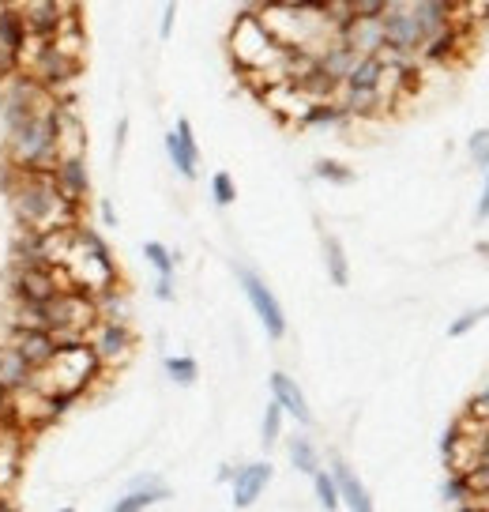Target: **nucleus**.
I'll list each match as a JSON object with an SVG mask.
<instances>
[{"instance_id": "obj_1", "label": "nucleus", "mask_w": 489, "mask_h": 512, "mask_svg": "<svg viewBox=\"0 0 489 512\" xmlns=\"http://www.w3.org/2000/svg\"><path fill=\"white\" fill-rule=\"evenodd\" d=\"M61 98H53L46 110L23 117L19 125L4 128V159L23 174H53L61 159Z\"/></svg>"}, {"instance_id": "obj_2", "label": "nucleus", "mask_w": 489, "mask_h": 512, "mask_svg": "<svg viewBox=\"0 0 489 512\" xmlns=\"http://www.w3.org/2000/svg\"><path fill=\"white\" fill-rule=\"evenodd\" d=\"M8 208L19 230L53 234V230H76V208L64 200L49 174H23L19 170L8 189Z\"/></svg>"}, {"instance_id": "obj_3", "label": "nucleus", "mask_w": 489, "mask_h": 512, "mask_svg": "<svg viewBox=\"0 0 489 512\" xmlns=\"http://www.w3.org/2000/svg\"><path fill=\"white\" fill-rule=\"evenodd\" d=\"M61 268L72 290L87 294V298H98L106 290L121 287V268L113 264L110 245L98 238L95 230H79V226L72 230V245L64 253Z\"/></svg>"}, {"instance_id": "obj_4", "label": "nucleus", "mask_w": 489, "mask_h": 512, "mask_svg": "<svg viewBox=\"0 0 489 512\" xmlns=\"http://www.w3.org/2000/svg\"><path fill=\"white\" fill-rule=\"evenodd\" d=\"M102 377V366H98L95 351L83 343H61L53 362H49L42 373H38V384L34 388H46V392H76L83 396L91 384Z\"/></svg>"}, {"instance_id": "obj_5", "label": "nucleus", "mask_w": 489, "mask_h": 512, "mask_svg": "<svg viewBox=\"0 0 489 512\" xmlns=\"http://www.w3.org/2000/svg\"><path fill=\"white\" fill-rule=\"evenodd\" d=\"M61 290H72L61 264H12V272L4 279L8 309L46 305L49 298H57Z\"/></svg>"}, {"instance_id": "obj_6", "label": "nucleus", "mask_w": 489, "mask_h": 512, "mask_svg": "<svg viewBox=\"0 0 489 512\" xmlns=\"http://www.w3.org/2000/svg\"><path fill=\"white\" fill-rule=\"evenodd\" d=\"M87 347L95 351L102 369H117V366H125L128 358H132V351H136V332H132V324L98 320L95 328L87 332Z\"/></svg>"}, {"instance_id": "obj_7", "label": "nucleus", "mask_w": 489, "mask_h": 512, "mask_svg": "<svg viewBox=\"0 0 489 512\" xmlns=\"http://www.w3.org/2000/svg\"><path fill=\"white\" fill-rule=\"evenodd\" d=\"M237 283H241V290H245V298H249L256 317H260V324H264L268 339H283L286 336V313H283V305H279V298H275V290H271L253 268H237Z\"/></svg>"}, {"instance_id": "obj_8", "label": "nucleus", "mask_w": 489, "mask_h": 512, "mask_svg": "<svg viewBox=\"0 0 489 512\" xmlns=\"http://www.w3.org/2000/svg\"><path fill=\"white\" fill-rule=\"evenodd\" d=\"M79 68H83V61H79V57H68V53H64V49H57L53 42H42V46H38V57H34L23 72H31L34 80L42 83L49 95H57L64 83L76 80Z\"/></svg>"}, {"instance_id": "obj_9", "label": "nucleus", "mask_w": 489, "mask_h": 512, "mask_svg": "<svg viewBox=\"0 0 489 512\" xmlns=\"http://www.w3.org/2000/svg\"><path fill=\"white\" fill-rule=\"evenodd\" d=\"M380 27H384V46L399 49L403 57H418L422 34H418V23H414L407 0H388V8L380 16Z\"/></svg>"}, {"instance_id": "obj_10", "label": "nucleus", "mask_w": 489, "mask_h": 512, "mask_svg": "<svg viewBox=\"0 0 489 512\" xmlns=\"http://www.w3.org/2000/svg\"><path fill=\"white\" fill-rule=\"evenodd\" d=\"M49 177H53L57 192H61L76 211L87 204V196H91V170H87V159H83V155H61Z\"/></svg>"}, {"instance_id": "obj_11", "label": "nucleus", "mask_w": 489, "mask_h": 512, "mask_svg": "<svg viewBox=\"0 0 489 512\" xmlns=\"http://www.w3.org/2000/svg\"><path fill=\"white\" fill-rule=\"evenodd\" d=\"M12 351L27 362L31 369H42L53 362V354H57V339H53V332H46V328H8V339H4Z\"/></svg>"}, {"instance_id": "obj_12", "label": "nucleus", "mask_w": 489, "mask_h": 512, "mask_svg": "<svg viewBox=\"0 0 489 512\" xmlns=\"http://www.w3.org/2000/svg\"><path fill=\"white\" fill-rule=\"evenodd\" d=\"M174 490L166 486L162 475H136V479L128 482V490L117 501L110 505V512H147L162 505V501H170Z\"/></svg>"}, {"instance_id": "obj_13", "label": "nucleus", "mask_w": 489, "mask_h": 512, "mask_svg": "<svg viewBox=\"0 0 489 512\" xmlns=\"http://www.w3.org/2000/svg\"><path fill=\"white\" fill-rule=\"evenodd\" d=\"M268 388H271V400L283 407L286 418H294L298 426H313V407H309L305 392H301V384L294 381L290 373L275 369V373L268 377Z\"/></svg>"}, {"instance_id": "obj_14", "label": "nucleus", "mask_w": 489, "mask_h": 512, "mask_svg": "<svg viewBox=\"0 0 489 512\" xmlns=\"http://www.w3.org/2000/svg\"><path fill=\"white\" fill-rule=\"evenodd\" d=\"M271 475H275V467L268 460H253V464H237V475H234V509H253L256 501L264 497L268 490Z\"/></svg>"}, {"instance_id": "obj_15", "label": "nucleus", "mask_w": 489, "mask_h": 512, "mask_svg": "<svg viewBox=\"0 0 489 512\" xmlns=\"http://www.w3.org/2000/svg\"><path fill=\"white\" fill-rule=\"evenodd\" d=\"M166 155L174 162V170L185 181H196L200 174V147H196V136H192V125L181 117L174 132H166Z\"/></svg>"}, {"instance_id": "obj_16", "label": "nucleus", "mask_w": 489, "mask_h": 512, "mask_svg": "<svg viewBox=\"0 0 489 512\" xmlns=\"http://www.w3.org/2000/svg\"><path fill=\"white\" fill-rule=\"evenodd\" d=\"M328 471H332L335 486H339V501L347 505V512H377L373 509V497L365 490V482L354 475V467H350L343 456H332Z\"/></svg>"}, {"instance_id": "obj_17", "label": "nucleus", "mask_w": 489, "mask_h": 512, "mask_svg": "<svg viewBox=\"0 0 489 512\" xmlns=\"http://www.w3.org/2000/svg\"><path fill=\"white\" fill-rule=\"evenodd\" d=\"M339 42L354 57H377L384 49V27H380V19H350L339 27Z\"/></svg>"}, {"instance_id": "obj_18", "label": "nucleus", "mask_w": 489, "mask_h": 512, "mask_svg": "<svg viewBox=\"0 0 489 512\" xmlns=\"http://www.w3.org/2000/svg\"><path fill=\"white\" fill-rule=\"evenodd\" d=\"M38 384V369H31L8 343H0V388L8 396H23Z\"/></svg>"}, {"instance_id": "obj_19", "label": "nucleus", "mask_w": 489, "mask_h": 512, "mask_svg": "<svg viewBox=\"0 0 489 512\" xmlns=\"http://www.w3.org/2000/svg\"><path fill=\"white\" fill-rule=\"evenodd\" d=\"M411 4V16L418 23V34H422V46L429 38H437L444 27H452V4L448 0H407Z\"/></svg>"}, {"instance_id": "obj_20", "label": "nucleus", "mask_w": 489, "mask_h": 512, "mask_svg": "<svg viewBox=\"0 0 489 512\" xmlns=\"http://www.w3.org/2000/svg\"><path fill=\"white\" fill-rule=\"evenodd\" d=\"M27 42H31V31H27V23H23V16H19V8H12V4H0V46L8 49L12 57H19V61H23Z\"/></svg>"}, {"instance_id": "obj_21", "label": "nucleus", "mask_w": 489, "mask_h": 512, "mask_svg": "<svg viewBox=\"0 0 489 512\" xmlns=\"http://www.w3.org/2000/svg\"><path fill=\"white\" fill-rule=\"evenodd\" d=\"M313 61H316V68L328 76V80H335L339 87H343V83H347V76H350V68L358 64V57H354V53H350V49L335 38L332 46H324L320 53H316Z\"/></svg>"}, {"instance_id": "obj_22", "label": "nucleus", "mask_w": 489, "mask_h": 512, "mask_svg": "<svg viewBox=\"0 0 489 512\" xmlns=\"http://www.w3.org/2000/svg\"><path fill=\"white\" fill-rule=\"evenodd\" d=\"M286 460H290V467H294L298 475H309V479L324 467L316 445L309 441V433H290V437H286Z\"/></svg>"}, {"instance_id": "obj_23", "label": "nucleus", "mask_w": 489, "mask_h": 512, "mask_svg": "<svg viewBox=\"0 0 489 512\" xmlns=\"http://www.w3.org/2000/svg\"><path fill=\"white\" fill-rule=\"evenodd\" d=\"M350 125V117L347 110L339 106V102H313L309 106V113L301 117V128H347Z\"/></svg>"}, {"instance_id": "obj_24", "label": "nucleus", "mask_w": 489, "mask_h": 512, "mask_svg": "<svg viewBox=\"0 0 489 512\" xmlns=\"http://www.w3.org/2000/svg\"><path fill=\"white\" fill-rule=\"evenodd\" d=\"M19 445H16V433H4L0 430V494L12 490V482L19 479Z\"/></svg>"}, {"instance_id": "obj_25", "label": "nucleus", "mask_w": 489, "mask_h": 512, "mask_svg": "<svg viewBox=\"0 0 489 512\" xmlns=\"http://www.w3.org/2000/svg\"><path fill=\"white\" fill-rule=\"evenodd\" d=\"M95 313H98V320L128 324V317H132V309H128V294L121 287H113V290H106V294H98V298H95Z\"/></svg>"}, {"instance_id": "obj_26", "label": "nucleus", "mask_w": 489, "mask_h": 512, "mask_svg": "<svg viewBox=\"0 0 489 512\" xmlns=\"http://www.w3.org/2000/svg\"><path fill=\"white\" fill-rule=\"evenodd\" d=\"M380 72H384V64L377 57H358V64L350 68V76L343 87H358V91H377L380 83Z\"/></svg>"}, {"instance_id": "obj_27", "label": "nucleus", "mask_w": 489, "mask_h": 512, "mask_svg": "<svg viewBox=\"0 0 489 512\" xmlns=\"http://www.w3.org/2000/svg\"><path fill=\"white\" fill-rule=\"evenodd\" d=\"M452 23L463 27V31L489 23V0H456L452 4Z\"/></svg>"}, {"instance_id": "obj_28", "label": "nucleus", "mask_w": 489, "mask_h": 512, "mask_svg": "<svg viewBox=\"0 0 489 512\" xmlns=\"http://www.w3.org/2000/svg\"><path fill=\"white\" fill-rule=\"evenodd\" d=\"M324 264H328V275H332L335 287H347L350 264H347V253H343L339 238H324Z\"/></svg>"}, {"instance_id": "obj_29", "label": "nucleus", "mask_w": 489, "mask_h": 512, "mask_svg": "<svg viewBox=\"0 0 489 512\" xmlns=\"http://www.w3.org/2000/svg\"><path fill=\"white\" fill-rule=\"evenodd\" d=\"M143 256H147V264H151V268L158 272V279H174L177 260H181V256L170 253L162 241H147V245H143Z\"/></svg>"}, {"instance_id": "obj_30", "label": "nucleus", "mask_w": 489, "mask_h": 512, "mask_svg": "<svg viewBox=\"0 0 489 512\" xmlns=\"http://www.w3.org/2000/svg\"><path fill=\"white\" fill-rule=\"evenodd\" d=\"M162 369H166V377L174 384H181V388L196 384V377H200V366H196V358H189V354H170V358L162 362Z\"/></svg>"}, {"instance_id": "obj_31", "label": "nucleus", "mask_w": 489, "mask_h": 512, "mask_svg": "<svg viewBox=\"0 0 489 512\" xmlns=\"http://www.w3.org/2000/svg\"><path fill=\"white\" fill-rule=\"evenodd\" d=\"M313 490H316V501H320V509L324 512H339L343 509V501H339V486H335L332 471L328 467H320L313 475Z\"/></svg>"}, {"instance_id": "obj_32", "label": "nucleus", "mask_w": 489, "mask_h": 512, "mask_svg": "<svg viewBox=\"0 0 489 512\" xmlns=\"http://www.w3.org/2000/svg\"><path fill=\"white\" fill-rule=\"evenodd\" d=\"M313 174L320 177V181H332V185H350V181H354V170L339 159H316Z\"/></svg>"}, {"instance_id": "obj_33", "label": "nucleus", "mask_w": 489, "mask_h": 512, "mask_svg": "<svg viewBox=\"0 0 489 512\" xmlns=\"http://www.w3.org/2000/svg\"><path fill=\"white\" fill-rule=\"evenodd\" d=\"M283 407L271 400L268 411H264V422H260V441H264V448H275V441L283 437Z\"/></svg>"}, {"instance_id": "obj_34", "label": "nucleus", "mask_w": 489, "mask_h": 512, "mask_svg": "<svg viewBox=\"0 0 489 512\" xmlns=\"http://www.w3.org/2000/svg\"><path fill=\"white\" fill-rule=\"evenodd\" d=\"M441 497H444V501H452L456 509H463V505H478V501H474V494L467 490L463 475H448V479H444V486H441Z\"/></svg>"}, {"instance_id": "obj_35", "label": "nucleus", "mask_w": 489, "mask_h": 512, "mask_svg": "<svg viewBox=\"0 0 489 512\" xmlns=\"http://www.w3.org/2000/svg\"><path fill=\"white\" fill-rule=\"evenodd\" d=\"M211 200L219 204V208H230L237 200V185H234V177L226 174V170H219V174L211 177Z\"/></svg>"}, {"instance_id": "obj_36", "label": "nucleus", "mask_w": 489, "mask_h": 512, "mask_svg": "<svg viewBox=\"0 0 489 512\" xmlns=\"http://www.w3.org/2000/svg\"><path fill=\"white\" fill-rule=\"evenodd\" d=\"M482 320H489V305H482V309H467V313H459L452 324H448V336L459 339V336H467L471 328H478Z\"/></svg>"}, {"instance_id": "obj_37", "label": "nucleus", "mask_w": 489, "mask_h": 512, "mask_svg": "<svg viewBox=\"0 0 489 512\" xmlns=\"http://www.w3.org/2000/svg\"><path fill=\"white\" fill-rule=\"evenodd\" d=\"M347 8L354 19H380L384 8H388V0H347Z\"/></svg>"}, {"instance_id": "obj_38", "label": "nucleus", "mask_w": 489, "mask_h": 512, "mask_svg": "<svg viewBox=\"0 0 489 512\" xmlns=\"http://www.w3.org/2000/svg\"><path fill=\"white\" fill-rule=\"evenodd\" d=\"M467 151H471V159L478 162L482 170H489V128H478V132H474Z\"/></svg>"}, {"instance_id": "obj_39", "label": "nucleus", "mask_w": 489, "mask_h": 512, "mask_svg": "<svg viewBox=\"0 0 489 512\" xmlns=\"http://www.w3.org/2000/svg\"><path fill=\"white\" fill-rule=\"evenodd\" d=\"M463 415L471 418V422H478V426H486L489 422V384L478 392V396H471V403H467V411Z\"/></svg>"}, {"instance_id": "obj_40", "label": "nucleus", "mask_w": 489, "mask_h": 512, "mask_svg": "<svg viewBox=\"0 0 489 512\" xmlns=\"http://www.w3.org/2000/svg\"><path fill=\"white\" fill-rule=\"evenodd\" d=\"M463 482H467V490L474 494V501L482 494H489V464H478L471 475H463Z\"/></svg>"}, {"instance_id": "obj_41", "label": "nucleus", "mask_w": 489, "mask_h": 512, "mask_svg": "<svg viewBox=\"0 0 489 512\" xmlns=\"http://www.w3.org/2000/svg\"><path fill=\"white\" fill-rule=\"evenodd\" d=\"M174 19H177V0H166V8H162V27H158L162 38H170V34H174Z\"/></svg>"}, {"instance_id": "obj_42", "label": "nucleus", "mask_w": 489, "mask_h": 512, "mask_svg": "<svg viewBox=\"0 0 489 512\" xmlns=\"http://www.w3.org/2000/svg\"><path fill=\"white\" fill-rule=\"evenodd\" d=\"M16 72H19V57H12L8 49L0 46V83L8 80V76H16Z\"/></svg>"}, {"instance_id": "obj_43", "label": "nucleus", "mask_w": 489, "mask_h": 512, "mask_svg": "<svg viewBox=\"0 0 489 512\" xmlns=\"http://www.w3.org/2000/svg\"><path fill=\"white\" fill-rule=\"evenodd\" d=\"M155 298H158V302H174V298H177L174 279H158V283H155Z\"/></svg>"}, {"instance_id": "obj_44", "label": "nucleus", "mask_w": 489, "mask_h": 512, "mask_svg": "<svg viewBox=\"0 0 489 512\" xmlns=\"http://www.w3.org/2000/svg\"><path fill=\"white\" fill-rule=\"evenodd\" d=\"M98 219H102V223L110 226V230H113V226H117V211H113L110 200H102V204H98Z\"/></svg>"}, {"instance_id": "obj_45", "label": "nucleus", "mask_w": 489, "mask_h": 512, "mask_svg": "<svg viewBox=\"0 0 489 512\" xmlns=\"http://www.w3.org/2000/svg\"><path fill=\"white\" fill-rule=\"evenodd\" d=\"M478 219H489V170H486V189L478 196Z\"/></svg>"}, {"instance_id": "obj_46", "label": "nucleus", "mask_w": 489, "mask_h": 512, "mask_svg": "<svg viewBox=\"0 0 489 512\" xmlns=\"http://www.w3.org/2000/svg\"><path fill=\"white\" fill-rule=\"evenodd\" d=\"M478 448H482V464H489V422L478 430Z\"/></svg>"}, {"instance_id": "obj_47", "label": "nucleus", "mask_w": 489, "mask_h": 512, "mask_svg": "<svg viewBox=\"0 0 489 512\" xmlns=\"http://www.w3.org/2000/svg\"><path fill=\"white\" fill-rule=\"evenodd\" d=\"M234 475H237L234 464H219V471H215V479L219 482H234Z\"/></svg>"}, {"instance_id": "obj_48", "label": "nucleus", "mask_w": 489, "mask_h": 512, "mask_svg": "<svg viewBox=\"0 0 489 512\" xmlns=\"http://www.w3.org/2000/svg\"><path fill=\"white\" fill-rule=\"evenodd\" d=\"M125 140H128V121H117V136H113V144H117V151L125 147Z\"/></svg>"}, {"instance_id": "obj_49", "label": "nucleus", "mask_w": 489, "mask_h": 512, "mask_svg": "<svg viewBox=\"0 0 489 512\" xmlns=\"http://www.w3.org/2000/svg\"><path fill=\"white\" fill-rule=\"evenodd\" d=\"M268 4H279V8H305V4H313V0H268Z\"/></svg>"}, {"instance_id": "obj_50", "label": "nucleus", "mask_w": 489, "mask_h": 512, "mask_svg": "<svg viewBox=\"0 0 489 512\" xmlns=\"http://www.w3.org/2000/svg\"><path fill=\"white\" fill-rule=\"evenodd\" d=\"M478 509H482V512H489V494H482V497H478Z\"/></svg>"}, {"instance_id": "obj_51", "label": "nucleus", "mask_w": 489, "mask_h": 512, "mask_svg": "<svg viewBox=\"0 0 489 512\" xmlns=\"http://www.w3.org/2000/svg\"><path fill=\"white\" fill-rule=\"evenodd\" d=\"M456 512H482L478 505H463V509H456Z\"/></svg>"}, {"instance_id": "obj_52", "label": "nucleus", "mask_w": 489, "mask_h": 512, "mask_svg": "<svg viewBox=\"0 0 489 512\" xmlns=\"http://www.w3.org/2000/svg\"><path fill=\"white\" fill-rule=\"evenodd\" d=\"M478 253H486V256H489V241H482V245H478Z\"/></svg>"}, {"instance_id": "obj_53", "label": "nucleus", "mask_w": 489, "mask_h": 512, "mask_svg": "<svg viewBox=\"0 0 489 512\" xmlns=\"http://www.w3.org/2000/svg\"><path fill=\"white\" fill-rule=\"evenodd\" d=\"M0 4H12V8H19V4H23V0H0Z\"/></svg>"}, {"instance_id": "obj_54", "label": "nucleus", "mask_w": 489, "mask_h": 512, "mask_svg": "<svg viewBox=\"0 0 489 512\" xmlns=\"http://www.w3.org/2000/svg\"><path fill=\"white\" fill-rule=\"evenodd\" d=\"M57 512H76V509H72V505H64V509H57Z\"/></svg>"}, {"instance_id": "obj_55", "label": "nucleus", "mask_w": 489, "mask_h": 512, "mask_svg": "<svg viewBox=\"0 0 489 512\" xmlns=\"http://www.w3.org/2000/svg\"><path fill=\"white\" fill-rule=\"evenodd\" d=\"M448 4H456V0H448Z\"/></svg>"}]
</instances>
